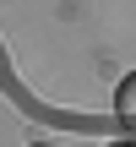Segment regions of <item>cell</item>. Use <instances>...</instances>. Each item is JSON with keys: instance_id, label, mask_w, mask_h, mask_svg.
Masks as SVG:
<instances>
[{"instance_id": "cell-1", "label": "cell", "mask_w": 136, "mask_h": 147, "mask_svg": "<svg viewBox=\"0 0 136 147\" xmlns=\"http://www.w3.org/2000/svg\"><path fill=\"white\" fill-rule=\"evenodd\" d=\"M114 115H120V120H125V125L136 131V71L125 76V82H120V93H114Z\"/></svg>"}]
</instances>
